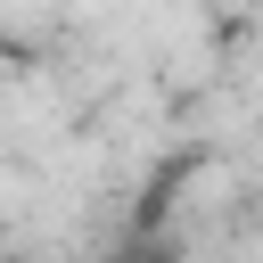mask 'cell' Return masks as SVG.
I'll list each match as a JSON object with an SVG mask.
<instances>
[{"label": "cell", "instance_id": "cell-1", "mask_svg": "<svg viewBox=\"0 0 263 263\" xmlns=\"http://www.w3.org/2000/svg\"><path fill=\"white\" fill-rule=\"evenodd\" d=\"M115 263H181V247L164 238V222H132V238L115 247Z\"/></svg>", "mask_w": 263, "mask_h": 263}, {"label": "cell", "instance_id": "cell-2", "mask_svg": "<svg viewBox=\"0 0 263 263\" xmlns=\"http://www.w3.org/2000/svg\"><path fill=\"white\" fill-rule=\"evenodd\" d=\"M0 263H16V255H0Z\"/></svg>", "mask_w": 263, "mask_h": 263}]
</instances>
